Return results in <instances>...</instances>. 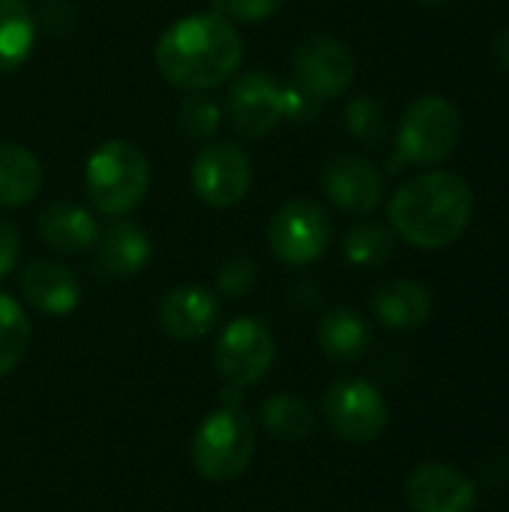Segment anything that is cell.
I'll use <instances>...</instances> for the list:
<instances>
[{
  "label": "cell",
  "mask_w": 509,
  "mask_h": 512,
  "mask_svg": "<svg viewBox=\"0 0 509 512\" xmlns=\"http://www.w3.org/2000/svg\"><path fill=\"white\" fill-rule=\"evenodd\" d=\"M243 63V39L219 12H198L174 21L156 42L159 75L180 90H213Z\"/></svg>",
  "instance_id": "cell-1"
},
{
  "label": "cell",
  "mask_w": 509,
  "mask_h": 512,
  "mask_svg": "<svg viewBox=\"0 0 509 512\" xmlns=\"http://www.w3.org/2000/svg\"><path fill=\"white\" fill-rule=\"evenodd\" d=\"M390 228L417 249L456 243L474 216V192L453 171H423L408 177L390 198Z\"/></svg>",
  "instance_id": "cell-2"
},
{
  "label": "cell",
  "mask_w": 509,
  "mask_h": 512,
  "mask_svg": "<svg viewBox=\"0 0 509 512\" xmlns=\"http://www.w3.org/2000/svg\"><path fill=\"white\" fill-rule=\"evenodd\" d=\"M462 111L438 93L414 99L396 129L393 156L387 174H399L408 165H438L450 159L462 141Z\"/></svg>",
  "instance_id": "cell-3"
},
{
  "label": "cell",
  "mask_w": 509,
  "mask_h": 512,
  "mask_svg": "<svg viewBox=\"0 0 509 512\" xmlns=\"http://www.w3.org/2000/svg\"><path fill=\"white\" fill-rule=\"evenodd\" d=\"M84 183L90 204L102 216L123 219L144 201L150 189V162L132 141L111 138L90 153Z\"/></svg>",
  "instance_id": "cell-4"
},
{
  "label": "cell",
  "mask_w": 509,
  "mask_h": 512,
  "mask_svg": "<svg viewBox=\"0 0 509 512\" xmlns=\"http://www.w3.org/2000/svg\"><path fill=\"white\" fill-rule=\"evenodd\" d=\"M225 405L210 411L192 435V465L201 477L228 483L237 480L255 456V429L249 414L225 393Z\"/></svg>",
  "instance_id": "cell-5"
},
{
  "label": "cell",
  "mask_w": 509,
  "mask_h": 512,
  "mask_svg": "<svg viewBox=\"0 0 509 512\" xmlns=\"http://www.w3.org/2000/svg\"><path fill=\"white\" fill-rule=\"evenodd\" d=\"M330 234H333V228H330L324 207L309 198L282 204L267 228L273 255L291 267H306V264L318 261L330 246Z\"/></svg>",
  "instance_id": "cell-6"
},
{
  "label": "cell",
  "mask_w": 509,
  "mask_h": 512,
  "mask_svg": "<svg viewBox=\"0 0 509 512\" xmlns=\"http://www.w3.org/2000/svg\"><path fill=\"white\" fill-rule=\"evenodd\" d=\"M324 417L330 429L348 444H369L387 429V402L378 387L360 378L336 381L324 396Z\"/></svg>",
  "instance_id": "cell-7"
},
{
  "label": "cell",
  "mask_w": 509,
  "mask_h": 512,
  "mask_svg": "<svg viewBox=\"0 0 509 512\" xmlns=\"http://www.w3.org/2000/svg\"><path fill=\"white\" fill-rule=\"evenodd\" d=\"M192 192L210 207H234L249 195L252 162L228 141H210L198 150L192 162Z\"/></svg>",
  "instance_id": "cell-8"
},
{
  "label": "cell",
  "mask_w": 509,
  "mask_h": 512,
  "mask_svg": "<svg viewBox=\"0 0 509 512\" xmlns=\"http://www.w3.org/2000/svg\"><path fill=\"white\" fill-rule=\"evenodd\" d=\"M273 354V336L258 318H234L216 342L213 363L231 387H252L273 366Z\"/></svg>",
  "instance_id": "cell-9"
},
{
  "label": "cell",
  "mask_w": 509,
  "mask_h": 512,
  "mask_svg": "<svg viewBox=\"0 0 509 512\" xmlns=\"http://www.w3.org/2000/svg\"><path fill=\"white\" fill-rule=\"evenodd\" d=\"M294 84L318 99L342 96L354 81V57L345 42L333 36H306L294 48Z\"/></svg>",
  "instance_id": "cell-10"
},
{
  "label": "cell",
  "mask_w": 509,
  "mask_h": 512,
  "mask_svg": "<svg viewBox=\"0 0 509 512\" xmlns=\"http://www.w3.org/2000/svg\"><path fill=\"white\" fill-rule=\"evenodd\" d=\"M228 114L240 135H270L285 120V84L261 69L240 75L228 93Z\"/></svg>",
  "instance_id": "cell-11"
},
{
  "label": "cell",
  "mask_w": 509,
  "mask_h": 512,
  "mask_svg": "<svg viewBox=\"0 0 509 512\" xmlns=\"http://www.w3.org/2000/svg\"><path fill=\"white\" fill-rule=\"evenodd\" d=\"M321 189L339 210L366 216L384 201V174L375 168V162L354 153H342L324 165Z\"/></svg>",
  "instance_id": "cell-12"
},
{
  "label": "cell",
  "mask_w": 509,
  "mask_h": 512,
  "mask_svg": "<svg viewBox=\"0 0 509 512\" xmlns=\"http://www.w3.org/2000/svg\"><path fill=\"white\" fill-rule=\"evenodd\" d=\"M477 486L456 465L429 462L408 477V507L414 512H471Z\"/></svg>",
  "instance_id": "cell-13"
},
{
  "label": "cell",
  "mask_w": 509,
  "mask_h": 512,
  "mask_svg": "<svg viewBox=\"0 0 509 512\" xmlns=\"http://www.w3.org/2000/svg\"><path fill=\"white\" fill-rule=\"evenodd\" d=\"M219 321V300L201 285H177L162 297L159 324L177 342L204 339Z\"/></svg>",
  "instance_id": "cell-14"
},
{
  "label": "cell",
  "mask_w": 509,
  "mask_h": 512,
  "mask_svg": "<svg viewBox=\"0 0 509 512\" xmlns=\"http://www.w3.org/2000/svg\"><path fill=\"white\" fill-rule=\"evenodd\" d=\"M21 291L27 303L45 315H69L81 300L75 273L45 258H36L21 270Z\"/></svg>",
  "instance_id": "cell-15"
},
{
  "label": "cell",
  "mask_w": 509,
  "mask_h": 512,
  "mask_svg": "<svg viewBox=\"0 0 509 512\" xmlns=\"http://www.w3.org/2000/svg\"><path fill=\"white\" fill-rule=\"evenodd\" d=\"M36 228H39L42 243L63 255L84 252L99 240V225H96L93 213L72 201H57V204L45 207Z\"/></svg>",
  "instance_id": "cell-16"
},
{
  "label": "cell",
  "mask_w": 509,
  "mask_h": 512,
  "mask_svg": "<svg viewBox=\"0 0 509 512\" xmlns=\"http://www.w3.org/2000/svg\"><path fill=\"white\" fill-rule=\"evenodd\" d=\"M96 249V270L105 279H126L135 276L138 270H144V264L150 261V237L135 225V222H114L99 240Z\"/></svg>",
  "instance_id": "cell-17"
},
{
  "label": "cell",
  "mask_w": 509,
  "mask_h": 512,
  "mask_svg": "<svg viewBox=\"0 0 509 512\" xmlns=\"http://www.w3.org/2000/svg\"><path fill=\"white\" fill-rule=\"evenodd\" d=\"M372 312L390 330H417L432 315V294L417 279H393L375 291Z\"/></svg>",
  "instance_id": "cell-18"
},
{
  "label": "cell",
  "mask_w": 509,
  "mask_h": 512,
  "mask_svg": "<svg viewBox=\"0 0 509 512\" xmlns=\"http://www.w3.org/2000/svg\"><path fill=\"white\" fill-rule=\"evenodd\" d=\"M369 339H372L369 324L351 306L330 309L318 327V345H321L324 357L333 363H357L366 354Z\"/></svg>",
  "instance_id": "cell-19"
},
{
  "label": "cell",
  "mask_w": 509,
  "mask_h": 512,
  "mask_svg": "<svg viewBox=\"0 0 509 512\" xmlns=\"http://www.w3.org/2000/svg\"><path fill=\"white\" fill-rule=\"evenodd\" d=\"M42 186L39 159L12 141L0 144V207H21L36 198Z\"/></svg>",
  "instance_id": "cell-20"
},
{
  "label": "cell",
  "mask_w": 509,
  "mask_h": 512,
  "mask_svg": "<svg viewBox=\"0 0 509 512\" xmlns=\"http://www.w3.org/2000/svg\"><path fill=\"white\" fill-rule=\"evenodd\" d=\"M258 420L270 438L285 444H303L315 429L312 408L294 393H273L270 399H264Z\"/></svg>",
  "instance_id": "cell-21"
},
{
  "label": "cell",
  "mask_w": 509,
  "mask_h": 512,
  "mask_svg": "<svg viewBox=\"0 0 509 512\" xmlns=\"http://www.w3.org/2000/svg\"><path fill=\"white\" fill-rule=\"evenodd\" d=\"M36 18L24 0H0V75L27 63L36 42Z\"/></svg>",
  "instance_id": "cell-22"
},
{
  "label": "cell",
  "mask_w": 509,
  "mask_h": 512,
  "mask_svg": "<svg viewBox=\"0 0 509 512\" xmlns=\"http://www.w3.org/2000/svg\"><path fill=\"white\" fill-rule=\"evenodd\" d=\"M396 246V234L393 228L381 225V222H360L354 228H348L345 234V258L354 267H381L390 261Z\"/></svg>",
  "instance_id": "cell-23"
},
{
  "label": "cell",
  "mask_w": 509,
  "mask_h": 512,
  "mask_svg": "<svg viewBox=\"0 0 509 512\" xmlns=\"http://www.w3.org/2000/svg\"><path fill=\"white\" fill-rule=\"evenodd\" d=\"M30 321L27 312L6 294H0V378L9 375L27 354Z\"/></svg>",
  "instance_id": "cell-24"
},
{
  "label": "cell",
  "mask_w": 509,
  "mask_h": 512,
  "mask_svg": "<svg viewBox=\"0 0 509 512\" xmlns=\"http://www.w3.org/2000/svg\"><path fill=\"white\" fill-rule=\"evenodd\" d=\"M345 126L363 147H381L390 135V114L375 96H357L345 108Z\"/></svg>",
  "instance_id": "cell-25"
},
{
  "label": "cell",
  "mask_w": 509,
  "mask_h": 512,
  "mask_svg": "<svg viewBox=\"0 0 509 512\" xmlns=\"http://www.w3.org/2000/svg\"><path fill=\"white\" fill-rule=\"evenodd\" d=\"M177 123H180V129H183L186 138L207 141L219 129V105L213 99L201 96V93H192V96H186L180 102Z\"/></svg>",
  "instance_id": "cell-26"
},
{
  "label": "cell",
  "mask_w": 509,
  "mask_h": 512,
  "mask_svg": "<svg viewBox=\"0 0 509 512\" xmlns=\"http://www.w3.org/2000/svg\"><path fill=\"white\" fill-rule=\"evenodd\" d=\"M258 282V270L249 258L243 255H234L228 258L219 270H216V288L225 294V297H243L255 288Z\"/></svg>",
  "instance_id": "cell-27"
},
{
  "label": "cell",
  "mask_w": 509,
  "mask_h": 512,
  "mask_svg": "<svg viewBox=\"0 0 509 512\" xmlns=\"http://www.w3.org/2000/svg\"><path fill=\"white\" fill-rule=\"evenodd\" d=\"M282 9V0H213V12L225 15L228 21L258 24Z\"/></svg>",
  "instance_id": "cell-28"
},
{
  "label": "cell",
  "mask_w": 509,
  "mask_h": 512,
  "mask_svg": "<svg viewBox=\"0 0 509 512\" xmlns=\"http://www.w3.org/2000/svg\"><path fill=\"white\" fill-rule=\"evenodd\" d=\"M78 21V9L69 0H48L39 12V24H45L51 33H66Z\"/></svg>",
  "instance_id": "cell-29"
},
{
  "label": "cell",
  "mask_w": 509,
  "mask_h": 512,
  "mask_svg": "<svg viewBox=\"0 0 509 512\" xmlns=\"http://www.w3.org/2000/svg\"><path fill=\"white\" fill-rule=\"evenodd\" d=\"M18 252H21V243H18L15 228L0 219V279L12 273V267L18 264Z\"/></svg>",
  "instance_id": "cell-30"
},
{
  "label": "cell",
  "mask_w": 509,
  "mask_h": 512,
  "mask_svg": "<svg viewBox=\"0 0 509 512\" xmlns=\"http://www.w3.org/2000/svg\"><path fill=\"white\" fill-rule=\"evenodd\" d=\"M492 54H495V60L501 63V69L509 72V27H504V30L495 36V42H492Z\"/></svg>",
  "instance_id": "cell-31"
},
{
  "label": "cell",
  "mask_w": 509,
  "mask_h": 512,
  "mask_svg": "<svg viewBox=\"0 0 509 512\" xmlns=\"http://www.w3.org/2000/svg\"><path fill=\"white\" fill-rule=\"evenodd\" d=\"M420 3H426V6H441V3H450V0H420Z\"/></svg>",
  "instance_id": "cell-32"
}]
</instances>
